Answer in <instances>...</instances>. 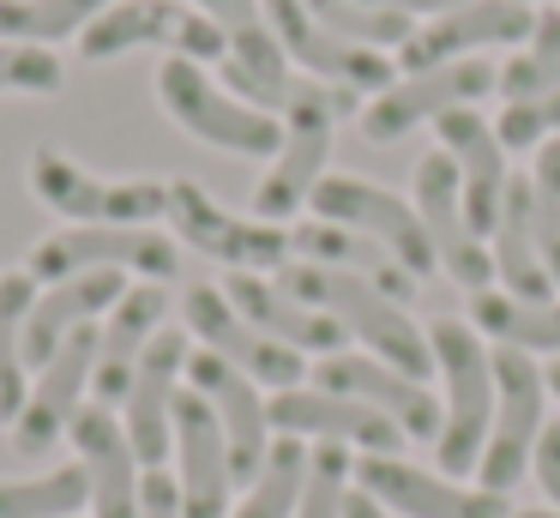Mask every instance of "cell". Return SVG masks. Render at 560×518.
<instances>
[{
    "mask_svg": "<svg viewBox=\"0 0 560 518\" xmlns=\"http://www.w3.org/2000/svg\"><path fill=\"white\" fill-rule=\"evenodd\" d=\"M278 284L290 289V296H302L307 308L331 313V320L343 325V337H355L368 356L392 361V368H404L410 380L428 385V373H434V344H428V332L410 320V308L392 301L386 289L362 284V277H350V272L307 265V260H290L278 272Z\"/></svg>",
    "mask_w": 560,
    "mask_h": 518,
    "instance_id": "1",
    "label": "cell"
},
{
    "mask_svg": "<svg viewBox=\"0 0 560 518\" xmlns=\"http://www.w3.org/2000/svg\"><path fill=\"white\" fill-rule=\"evenodd\" d=\"M362 115V96L338 91V84L319 79H295L290 103H283V145L271 157L266 181L254 187V217L259 223H283L290 229L295 211H307L314 187L331 175V139H338V120Z\"/></svg>",
    "mask_w": 560,
    "mask_h": 518,
    "instance_id": "2",
    "label": "cell"
},
{
    "mask_svg": "<svg viewBox=\"0 0 560 518\" xmlns=\"http://www.w3.org/2000/svg\"><path fill=\"white\" fill-rule=\"evenodd\" d=\"M428 344H434V373L446 385V422H440L434 458L446 476H470L488 452V434H494V344L476 332L470 320H434L428 325Z\"/></svg>",
    "mask_w": 560,
    "mask_h": 518,
    "instance_id": "3",
    "label": "cell"
},
{
    "mask_svg": "<svg viewBox=\"0 0 560 518\" xmlns=\"http://www.w3.org/2000/svg\"><path fill=\"white\" fill-rule=\"evenodd\" d=\"M158 103L182 133H194L199 145H218V151L278 157V145H283V115H266V108L242 103L235 91H223L199 60H175V55L163 60L158 67Z\"/></svg>",
    "mask_w": 560,
    "mask_h": 518,
    "instance_id": "4",
    "label": "cell"
},
{
    "mask_svg": "<svg viewBox=\"0 0 560 518\" xmlns=\"http://www.w3.org/2000/svg\"><path fill=\"white\" fill-rule=\"evenodd\" d=\"M37 284H61L79 272H121L139 284H170L182 272V241L158 235L151 223H73L61 235H43L25 265Z\"/></svg>",
    "mask_w": 560,
    "mask_h": 518,
    "instance_id": "5",
    "label": "cell"
},
{
    "mask_svg": "<svg viewBox=\"0 0 560 518\" xmlns=\"http://www.w3.org/2000/svg\"><path fill=\"white\" fill-rule=\"evenodd\" d=\"M170 229H175L182 248L218 260L223 272L278 277L283 265L295 260V253H290V229H283V223H259V217L223 211L199 181H170Z\"/></svg>",
    "mask_w": 560,
    "mask_h": 518,
    "instance_id": "6",
    "label": "cell"
},
{
    "mask_svg": "<svg viewBox=\"0 0 560 518\" xmlns=\"http://www.w3.org/2000/svg\"><path fill=\"white\" fill-rule=\"evenodd\" d=\"M133 48H170L175 60H199V67L218 60L223 67V31L187 0H115L79 36L85 60H121Z\"/></svg>",
    "mask_w": 560,
    "mask_h": 518,
    "instance_id": "7",
    "label": "cell"
},
{
    "mask_svg": "<svg viewBox=\"0 0 560 518\" xmlns=\"http://www.w3.org/2000/svg\"><path fill=\"white\" fill-rule=\"evenodd\" d=\"M494 434H488V452L476 464V488L488 494H506L512 482L530 476V458L536 440L548 428V380H542V361L524 356V349H500L494 344Z\"/></svg>",
    "mask_w": 560,
    "mask_h": 518,
    "instance_id": "8",
    "label": "cell"
},
{
    "mask_svg": "<svg viewBox=\"0 0 560 518\" xmlns=\"http://www.w3.org/2000/svg\"><path fill=\"white\" fill-rule=\"evenodd\" d=\"M31 193L49 211L73 217V223H158L170 217V181H109L91 175L85 163H73L55 145L31 151Z\"/></svg>",
    "mask_w": 560,
    "mask_h": 518,
    "instance_id": "9",
    "label": "cell"
},
{
    "mask_svg": "<svg viewBox=\"0 0 560 518\" xmlns=\"http://www.w3.org/2000/svg\"><path fill=\"white\" fill-rule=\"evenodd\" d=\"M494 84H500V67L488 55L452 60V67H428V72H398L380 96H368L355 120H362V139L398 145V139H410L422 120H440V115H452V108H476Z\"/></svg>",
    "mask_w": 560,
    "mask_h": 518,
    "instance_id": "10",
    "label": "cell"
},
{
    "mask_svg": "<svg viewBox=\"0 0 560 518\" xmlns=\"http://www.w3.org/2000/svg\"><path fill=\"white\" fill-rule=\"evenodd\" d=\"M307 211L326 217V223H343L355 229V235L380 241V248L392 253V260L404 265V272L422 284L428 272H434V241H428L422 217H416V205L404 199V193L380 187V181H362V175H326L314 187V199H307Z\"/></svg>",
    "mask_w": 560,
    "mask_h": 518,
    "instance_id": "11",
    "label": "cell"
},
{
    "mask_svg": "<svg viewBox=\"0 0 560 518\" xmlns=\"http://www.w3.org/2000/svg\"><path fill=\"white\" fill-rule=\"evenodd\" d=\"M194 7L223 31V91H235L266 115H283L295 91V67L266 19V0H194Z\"/></svg>",
    "mask_w": 560,
    "mask_h": 518,
    "instance_id": "12",
    "label": "cell"
},
{
    "mask_svg": "<svg viewBox=\"0 0 560 518\" xmlns=\"http://www.w3.org/2000/svg\"><path fill=\"white\" fill-rule=\"evenodd\" d=\"M182 313H187V337H199V349H211V356H223L230 368H242L254 385H271V392L307 385V361L295 356L290 344L266 337L254 320H242V308L223 296V284H194L182 301Z\"/></svg>",
    "mask_w": 560,
    "mask_h": 518,
    "instance_id": "13",
    "label": "cell"
},
{
    "mask_svg": "<svg viewBox=\"0 0 560 518\" xmlns=\"http://www.w3.org/2000/svg\"><path fill=\"white\" fill-rule=\"evenodd\" d=\"M410 205H416V217H422L428 241H434V265H440V272H446L458 289H470V296L494 289V253H488V241L476 235L470 217H464L458 163H452L446 151H428L422 163H416Z\"/></svg>",
    "mask_w": 560,
    "mask_h": 518,
    "instance_id": "14",
    "label": "cell"
},
{
    "mask_svg": "<svg viewBox=\"0 0 560 518\" xmlns=\"http://www.w3.org/2000/svg\"><path fill=\"white\" fill-rule=\"evenodd\" d=\"M266 19H271V31H278L290 67H302L307 79L338 84V91L362 96V103L380 96L392 79H398V60L392 55H380V48H355V43H343V36H331L302 0H266Z\"/></svg>",
    "mask_w": 560,
    "mask_h": 518,
    "instance_id": "15",
    "label": "cell"
},
{
    "mask_svg": "<svg viewBox=\"0 0 560 518\" xmlns=\"http://www.w3.org/2000/svg\"><path fill=\"white\" fill-rule=\"evenodd\" d=\"M530 31H536V7H524V0H464V7L416 24L410 43L398 48V72L476 60L482 48H524Z\"/></svg>",
    "mask_w": 560,
    "mask_h": 518,
    "instance_id": "16",
    "label": "cell"
},
{
    "mask_svg": "<svg viewBox=\"0 0 560 518\" xmlns=\"http://www.w3.org/2000/svg\"><path fill=\"white\" fill-rule=\"evenodd\" d=\"M355 488L374 494L386 513L398 518H512L506 494L470 488V482L446 476V470H422L410 458H386V452H362L355 464Z\"/></svg>",
    "mask_w": 560,
    "mask_h": 518,
    "instance_id": "17",
    "label": "cell"
},
{
    "mask_svg": "<svg viewBox=\"0 0 560 518\" xmlns=\"http://www.w3.org/2000/svg\"><path fill=\"white\" fill-rule=\"evenodd\" d=\"M314 385L374 404L386 422H398L404 440H440V422H446V404H440L422 380H410L404 368L368 356V349H338V356H319Z\"/></svg>",
    "mask_w": 560,
    "mask_h": 518,
    "instance_id": "18",
    "label": "cell"
},
{
    "mask_svg": "<svg viewBox=\"0 0 560 518\" xmlns=\"http://www.w3.org/2000/svg\"><path fill=\"white\" fill-rule=\"evenodd\" d=\"M187 356H194L187 332H158L121 398V428L145 470H163L175 452V398H182V380H187Z\"/></svg>",
    "mask_w": 560,
    "mask_h": 518,
    "instance_id": "19",
    "label": "cell"
},
{
    "mask_svg": "<svg viewBox=\"0 0 560 518\" xmlns=\"http://www.w3.org/2000/svg\"><path fill=\"white\" fill-rule=\"evenodd\" d=\"M91 368H97V325L73 332L49 361L37 368L31 380V398L13 422V452L19 458H43L55 440H67L73 416L85 410V392H91Z\"/></svg>",
    "mask_w": 560,
    "mask_h": 518,
    "instance_id": "20",
    "label": "cell"
},
{
    "mask_svg": "<svg viewBox=\"0 0 560 518\" xmlns=\"http://www.w3.org/2000/svg\"><path fill=\"white\" fill-rule=\"evenodd\" d=\"M271 434H295V440L314 446H362V452H404L398 422H386L374 404L362 398L326 392V385H290V392H271Z\"/></svg>",
    "mask_w": 560,
    "mask_h": 518,
    "instance_id": "21",
    "label": "cell"
},
{
    "mask_svg": "<svg viewBox=\"0 0 560 518\" xmlns=\"http://www.w3.org/2000/svg\"><path fill=\"white\" fill-rule=\"evenodd\" d=\"M187 385H194L211 404V416H218L223 440H230L235 482H254L259 464H266V452H271V440H278V434H271V410H266L271 398L259 392L242 368L211 356V349H194V356H187Z\"/></svg>",
    "mask_w": 560,
    "mask_h": 518,
    "instance_id": "22",
    "label": "cell"
},
{
    "mask_svg": "<svg viewBox=\"0 0 560 518\" xmlns=\"http://www.w3.org/2000/svg\"><path fill=\"white\" fill-rule=\"evenodd\" d=\"M434 133H440V151L458 163L464 217H470V229L488 241V235H494V223H500V205H506V187H512L506 145H500L494 120L476 115V108H452V115H440Z\"/></svg>",
    "mask_w": 560,
    "mask_h": 518,
    "instance_id": "23",
    "label": "cell"
},
{
    "mask_svg": "<svg viewBox=\"0 0 560 518\" xmlns=\"http://www.w3.org/2000/svg\"><path fill=\"white\" fill-rule=\"evenodd\" d=\"M175 464H182V476H175L182 482V518H230V440L194 385H182V398H175Z\"/></svg>",
    "mask_w": 560,
    "mask_h": 518,
    "instance_id": "24",
    "label": "cell"
},
{
    "mask_svg": "<svg viewBox=\"0 0 560 518\" xmlns=\"http://www.w3.org/2000/svg\"><path fill=\"white\" fill-rule=\"evenodd\" d=\"M67 440L79 446V464H85L91 482V513L97 518H139V458L133 440H127L121 416L109 404H85L67 428Z\"/></svg>",
    "mask_w": 560,
    "mask_h": 518,
    "instance_id": "25",
    "label": "cell"
},
{
    "mask_svg": "<svg viewBox=\"0 0 560 518\" xmlns=\"http://www.w3.org/2000/svg\"><path fill=\"white\" fill-rule=\"evenodd\" d=\"M163 313H170V289L163 284H127V296L109 308V320H103V332H97V368H91L97 404L115 410L127 398L151 337L163 332Z\"/></svg>",
    "mask_w": 560,
    "mask_h": 518,
    "instance_id": "26",
    "label": "cell"
},
{
    "mask_svg": "<svg viewBox=\"0 0 560 518\" xmlns=\"http://www.w3.org/2000/svg\"><path fill=\"white\" fill-rule=\"evenodd\" d=\"M223 296H230L235 308H242V320H254L266 337L290 344L295 356H338V349H350L343 325L331 320V313L307 308L302 296H290V289H283L278 277H259V272H230Z\"/></svg>",
    "mask_w": 560,
    "mask_h": 518,
    "instance_id": "27",
    "label": "cell"
},
{
    "mask_svg": "<svg viewBox=\"0 0 560 518\" xmlns=\"http://www.w3.org/2000/svg\"><path fill=\"white\" fill-rule=\"evenodd\" d=\"M121 296H127L121 272H79V277H61V284L37 289L31 320H25V368H43L67 337L97 325V313H109Z\"/></svg>",
    "mask_w": 560,
    "mask_h": 518,
    "instance_id": "28",
    "label": "cell"
},
{
    "mask_svg": "<svg viewBox=\"0 0 560 518\" xmlns=\"http://www.w3.org/2000/svg\"><path fill=\"white\" fill-rule=\"evenodd\" d=\"M290 253H295V260H307V265H326V272L362 277V284L386 289L392 301H404V308H410V296H416V277L404 272V265L380 248V241L355 235V229H343V223H326V217L295 223L290 229Z\"/></svg>",
    "mask_w": 560,
    "mask_h": 518,
    "instance_id": "29",
    "label": "cell"
},
{
    "mask_svg": "<svg viewBox=\"0 0 560 518\" xmlns=\"http://www.w3.org/2000/svg\"><path fill=\"white\" fill-rule=\"evenodd\" d=\"M488 253H494V284L518 301H548L555 296V277L542 265V248H536V223H530V181L512 175L506 205H500V223L488 235Z\"/></svg>",
    "mask_w": 560,
    "mask_h": 518,
    "instance_id": "30",
    "label": "cell"
},
{
    "mask_svg": "<svg viewBox=\"0 0 560 518\" xmlns=\"http://www.w3.org/2000/svg\"><path fill=\"white\" fill-rule=\"evenodd\" d=\"M470 325L500 349L560 356V296L518 301V296H506V289H482V296H470Z\"/></svg>",
    "mask_w": 560,
    "mask_h": 518,
    "instance_id": "31",
    "label": "cell"
},
{
    "mask_svg": "<svg viewBox=\"0 0 560 518\" xmlns=\"http://www.w3.org/2000/svg\"><path fill=\"white\" fill-rule=\"evenodd\" d=\"M31 272H0V422H19L31 398V368H25V320L37 301Z\"/></svg>",
    "mask_w": 560,
    "mask_h": 518,
    "instance_id": "32",
    "label": "cell"
},
{
    "mask_svg": "<svg viewBox=\"0 0 560 518\" xmlns=\"http://www.w3.org/2000/svg\"><path fill=\"white\" fill-rule=\"evenodd\" d=\"M302 482H307V440L278 434L259 464V476L247 482L242 506H230V518H295L302 506Z\"/></svg>",
    "mask_w": 560,
    "mask_h": 518,
    "instance_id": "33",
    "label": "cell"
},
{
    "mask_svg": "<svg viewBox=\"0 0 560 518\" xmlns=\"http://www.w3.org/2000/svg\"><path fill=\"white\" fill-rule=\"evenodd\" d=\"M109 7L115 0H0V43H67V36H85V24Z\"/></svg>",
    "mask_w": 560,
    "mask_h": 518,
    "instance_id": "34",
    "label": "cell"
},
{
    "mask_svg": "<svg viewBox=\"0 0 560 518\" xmlns=\"http://www.w3.org/2000/svg\"><path fill=\"white\" fill-rule=\"evenodd\" d=\"M91 506L85 464H55L49 476L0 482V518H79Z\"/></svg>",
    "mask_w": 560,
    "mask_h": 518,
    "instance_id": "35",
    "label": "cell"
},
{
    "mask_svg": "<svg viewBox=\"0 0 560 518\" xmlns=\"http://www.w3.org/2000/svg\"><path fill=\"white\" fill-rule=\"evenodd\" d=\"M506 103H530V96H548L560 91V12H536V31L524 36V48L500 67V84H494Z\"/></svg>",
    "mask_w": 560,
    "mask_h": 518,
    "instance_id": "36",
    "label": "cell"
},
{
    "mask_svg": "<svg viewBox=\"0 0 560 518\" xmlns=\"http://www.w3.org/2000/svg\"><path fill=\"white\" fill-rule=\"evenodd\" d=\"M302 7L314 12L331 36H343V43H355V48H380V55H386V48H404L416 31L410 19H398V12H386V7H368V0H302Z\"/></svg>",
    "mask_w": 560,
    "mask_h": 518,
    "instance_id": "37",
    "label": "cell"
},
{
    "mask_svg": "<svg viewBox=\"0 0 560 518\" xmlns=\"http://www.w3.org/2000/svg\"><path fill=\"white\" fill-rule=\"evenodd\" d=\"M355 488V458L350 446H307V482L295 518H343Z\"/></svg>",
    "mask_w": 560,
    "mask_h": 518,
    "instance_id": "38",
    "label": "cell"
},
{
    "mask_svg": "<svg viewBox=\"0 0 560 518\" xmlns=\"http://www.w3.org/2000/svg\"><path fill=\"white\" fill-rule=\"evenodd\" d=\"M530 223H536V248H542V265L560 289V139H548L530 163Z\"/></svg>",
    "mask_w": 560,
    "mask_h": 518,
    "instance_id": "39",
    "label": "cell"
},
{
    "mask_svg": "<svg viewBox=\"0 0 560 518\" xmlns=\"http://www.w3.org/2000/svg\"><path fill=\"white\" fill-rule=\"evenodd\" d=\"M67 84L55 48L31 43H0V96H55Z\"/></svg>",
    "mask_w": 560,
    "mask_h": 518,
    "instance_id": "40",
    "label": "cell"
},
{
    "mask_svg": "<svg viewBox=\"0 0 560 518\" xmlns=\"http://www.w3.org/2000/svg\"><path fill=\"white\" fill-rule=\"evenodd\" d=\"M494 133H500V145H506V157L512 151H542L548 139H560V91L530 96V103H506L494 120Z\"/></svg>",
    "mask_w": 560,
    "mask_h": 518,
    "instance_id": "41",
    "label": "cell"
},
{
    "mask_svg": "<svg viewBox=\"0 0 560 518\" xmlns=\"http://www.w3.org/2000/svg\"><path fill=\"white\" fill-rule=\"evenodd\" d=\"M139 518H182V482L170 470H145L139 476Z\"/></svg>",
    "mask_w": 560,
    "mask_h": 518,
    "instance_id": "42",
    "label": "cell"
},
{
    "mask_svg": "<svg viewBox=\"0 0 560 518\" xmlns=\"http://www.w3.org/2000/svg\"><path fill=\"white\" fill-rule=\"evenodd\" d=\"M530 476H536V488L548 494V506L560 513V428H542L536 458H530Z\"/></svg>",
    "mask_w": 560,
    "mask_h": 518,
    "instance_id": "43",
    "label": "cell"
},
{
    "mask_svg": "<svg viewBox=\"0 0 560 518\" xmlns=\"http://www.w3.org/2000/svg\"><path fill=\"white\" fill-rule=\"evenodd\" d=\"M368 7H386V12H398V19H410V24H428V19H440V12L464 7V0H368Z\"/></svg>",
    "mask_w": 560,
    "mask_h": 518,
    "instance_id": "44",
    "label": "cell"
},
{
    "mask_svg": "<svg viewBox=\"0 0 560 518\" xmlns=\"http://www.w3.org/2000/svg\"><path fill=\"white\" fill-rule=\"evenodd\" d=\"M343 518H392L386 506L374 500V494H362V488H350V506H343Z\"/></svg>",
    "mask_w": 560,
    "mask_h": 518,
    "instance_id": "45",
    "label": "cell"
},
{
    "mask_svg": "<svg viewBox=\"0 0 560 518\" xmlns=\"http://www.w3.org/2000/svg\"><path fill=\"white\" fill-rule=\"evenodd\" d=\"M542 380H548V398H555V404H560V356H555V361H548V368H542Z\"/></svg>",
    "mask_w": 560,
    "mask_h": 518,
    "instance_id": "46",
    "label": "cell"
},
{
    "mask_svg": "<svg viewBox=\"0 0 560 518\" xmlns=\"http://www.w3.org/2000/svg\"><path fill=\"white\" fill-rule=\"evenodd\" d=\"M512 518H560L555 506H530V513H512Z\"/></svg>",
    "mask_w": 560,
    "mask_h": 518,
    "instance_id": "47",
    "label": "cell"
},
{
    "mask_svg": "<svg viewBox=\"0 0 560 518\" xmlns=\"http://www.w3.org/2000/svg\"><path fill=\"white\" fill-rule=\"evenodd\" d=\"M524 7H536V0H524Z\"/></svg>",
    "mask_w": 560,
    "mask_h": 518,
    "instance_id": "48",
    "label": "cell"
}]
</instances>
